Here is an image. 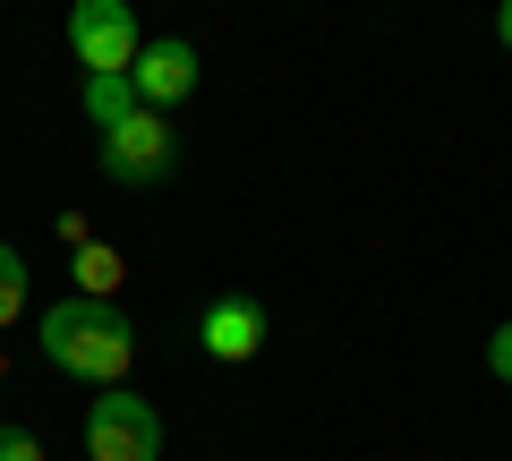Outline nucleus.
Wrapping results in <instances>:
<instances>
[{
    "label": "nucleus",
    "mask_w": 512,
    "mask_h": 461,
    "mask_svg": "<svg viewBox=\"0 0 512 461\" xmlns=\"http://www.w3.org/2000/svg\"><path fill=\"white\" fill-rule=\"evenodd\" d=\"M35 342L77 385H128L137 368V325L120 316V299H52V316H35Z\"/></svg>",
    "instance_id": "obj_1"
},
{
    "label": "nucleus",
    "mask_w": 512,
    "mask_h": 461,
    "mask_svg": "<svg viewBox=\"0 0 512 461\" xmlns=\"http://www.w3.org/2000/svg\"><path fill=\"white\" fill-rule=\"evenodd\" d=\"M86 461H163V410L137 385H103L86 402Z\"/></svg>",
    "instance_id": "obj_2"
},
{
    "label": "nucleus",
    "mask_w": 512,
    "mask_h": 461,
    "mask_svg": "<svg viewBox=\"0 0 512 461\" xmlns=\"http://www.w3.org/2000/svg\"><path fill=\"white\" fill-rule=\"evenodd\" d=\"M69 52L86 60V77H128L146 52V26L128 0H77L69 9Z\"/></svg>",
    "instance_id": "obj_3"
},
{
    "label": "nucleus",
    "mask_w": 512,
    "mask_h": 461,
    "mask_svg": "<svg viewBox=\"0 0 512 461\" xmlns=\"http://www.w3.org/2000/svg\"><path fill=\"white\" fill-rule=\"evenodd\" d=\"M171 171H180V129H171L163 111H137V120H120V129L103 137V180H120V188H163Z\"/></svg>",
    "instance_id": "obj_4"
},
{
    "label": "nucleus",
    "mask_w": 512,
    "mask_h": 461,
    "mask_svg": "<svg viewBox=\"0 0 512 461\" xmlns=\"http://www.w3.org/2000/svg\"><path fill=\"white\" fill-rule=\"evenodd\" d=\"M197 77H205V60H197V43H188V35H146L128 86H137V103H146V111H163V120H171V111L197 94Z\"/></svg>",
    "instance_id": "obj_5"
},
{
    "label": "nucleus",
    "mask_w": 512,
    "mask_h": 461,
    "mask_svg": "<svg viewBox=\"0 0 512 461\" xmlns=\"http://www.w3.org/2000/svg\"><path fill=\"white\" fill-rule=\"evenodd\" d=\"M265 333H274V316L256 308V299H239V291H222L214 308L197 316V342H205V359H222V368H248V359L265 351Z\"/></svg>",
    "instance_id": "obj_6"
},
{
    "label": "nucleus",
    "mask_w": 512,
    "mask_h": 461,
    "mask_svg": "<svg viewBox=\"0 0 512 461\" xmlns=\"http://www.w3.org/2000/svg\"><path fill=\"white\" fill-rule=\"evenodd\" d=\"M137 111H146V103H137V86H128V77H86V120H94V129H120V120H137Z\"/></svg>",
    "instance_id": "obj_7"
},
{
    "label": "nucleus",
    "mask_w": 512,
    "mask_h": 461,
    "mask_svg": "<svg viewBox=\"0 0 512 461\" xmlns=\"http://www.w3.org/2000/svg\"><path fill=\"white\" fill-rule=\"evenodd\" d=\"M120 282H128L120 248H103V240L77 248V299H120Z\"/></svg>",
    "instance_id": "obj_8"
},
{
    "label": "nucleus",
    "mask_w": 512,
    "mask_h": 461,
    "mask_svg": "<svg viewBox=\"0 0 512 461\" xmlns=\"http://www.w3.org/2000/svg\"><path fill=\"white\" fill-rule=\"evenodd\" d=\"M26 299H35V274H26V257H18V248L0 240V333H9V325L26 316Z\"/></svg>",
    "instance_id": "obj_9"
},
{
    "label": "nucleus",
    "mask_w": 512,
    "mask_h": 461,
    "mask_svg": "<svg viewBox=\"0 0 512 461\" xmlns=\"http://www.w3.org/2000/svg\"><path fill=\"white\" fill-rule=\"evenodd\" d=\"M0 461H43V436L35 427H0Z\"/></svg>",
    "instance_id": "obj_10"
},
{
    "label": "nucleus",
    "mask_w": 512,
    "mask_h": 461,
    "mask_svg": "<svg viewBox=\"0 0 512 461\" xmlns=\"http://www.w3.org/2000/svg\"><path fill=\"white\" fill-rule=\"evenodd\" d=\"M487 368H495V385H512V316L487 333Z\"/></svg>",
    "instance_id": "obj_11"
},
{
    "label": "nucleus",
    "mask_w": 512,
    "mask_h": 461,
    "mask_svg": "<svg viewBox=\"0 0 512 461\" xmlns=\"http://www.w3.org/2000/svg\"><path fill=\"white\" fill-rule=\"evenodd\" d=\"M495 35H504V52H512V0H504V9H495Z\"/></svg>",
    "instance_id": "obj_12"
},
{
    "label": "nucleus",
    "mask_w": 512,
    "mask_h": 461,
    "mask_svg": "<svg viewBox=\"0 0 512 461\" xmlns=\"http://www.w3.org/2000/svg\"><path fill=\"white\" fill-rule=\"evenodd\" d=\"M0 385H9V351H0Z\"/></svg>",
    "instance_id": "obj_13"
}]
</instances>
